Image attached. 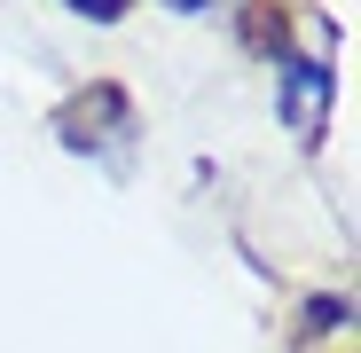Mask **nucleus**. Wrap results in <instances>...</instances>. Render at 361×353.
Returning a JSON list of instances; mask_svg holds the SVG:
<instances>
[{
  "instance_id": "f03ea898",
  "label": "nucleus",
  "mask_w": 361,
  "mask_h": 353,
  "mask_svg": "<svg viewBox=\"0 0 361 353\" xmlns=\"http://www.w3.org/2000/svg\"><path fill=\"white\" fill-rule=\"evenodd\" d=\"M63 8H79L87 24H118V16H126V8H134V0H63Z\"/></svg>"
},
{
  "instance_id": "7ed1b4c3",
  "label": "nucleus",
  "mask_w": 361,
  "mask_h": 353,
  "mask_svg": "<svg viewBox=\"0 0 361 353\" xmlns=\"http://www.w3.org/2000/svg\"><path fill=\"white\" fill-rule=\"evenodd\" d=\"M165 8H180V16H197V8H212V0H165Z\"/></svg>"
},
{
  "instance_id": "f257e3e1",
  "label": "nucleus",
  "mask_w": 361,
  "mask_h": 353,
  "mask_svg": "<svg viewBox=\"0 0 361 353\" xmlns=\"http://www.w3.org/2000/svg\"><path fill=\"white\" fill-rule=\"evenodd\" d=\"M330 102H338V71H322L314 55H290V63L275 71V110H283V126L298 142H322Z\"/></svg>"
}]
</instances>
